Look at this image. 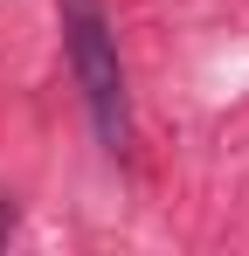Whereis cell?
<instances>
[{
  "mask_svg": "<svg viewBox=\"0 0 249 256\" xmlns=\"http://www.w3.org/2000/svg\"><path fill=\"white\" fill-rule=\"evenodd\" d=\"M56 21H62V56H70V76L83 90L90 132L111 160H124L132 152V90H124L118 28H111L104 0H56Z\"/></svg>",
  "mask_w": 249,
  "mask_h": 256,
  "instance_id": "6da1fadb",
  "label": "cell"
},
{
  "mask_svg": "<svg viewBox=\"0 0 249 256\" xmlns=\"http://www.w3.org/2000/svg\"><path fill=\"white\" fill-rule=\"evenodd\" d=\"M14 236V201H0V242Z\"/></svg>",
  "mask_w": 249,
  "mask_h": 256,
  "instance_id": "7a4b0ae2",
  "label": "cell"
}]
</instances>
